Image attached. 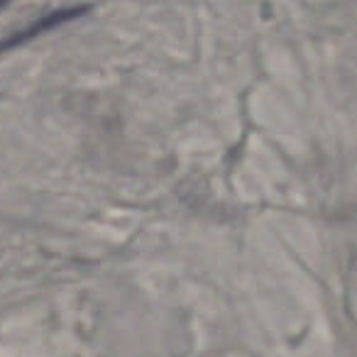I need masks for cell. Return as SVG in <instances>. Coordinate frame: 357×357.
<instances>
[{"label": "cell", "instance_id": "6da1fadb", "mask_svg": "<svg viewBox=\"0 0 357 357\" xmlns=\"http://www.w3.org/2000/svg\"><path fill=\"white\" fill-rule=\"evenodd\" d=\"M84 13H89V6L64 8V10H54V13H50V15H45V17H37V20L30 22L25 30H17V32H13V35L3 37V40H0V54H3V52L15 50V47L25 45V42L35 40V37H42L45 32L54 30V27L64 25V22L76 20V17H81Z\"/></svg>", "mask_w": 357, "mask_h": 357}, {"label": "cell", "instance_id": "7a4b0ae2", "mask_svg": "<svg viewBox=\"0 0 357 357\" xmlns=\"http://www.w3.org/2000/svg\"><path fill=\"white\" fill-rule=\"evenodd\" d=\"M8 3H10V0H0V10H3V8H6Z\"/></svg>", "mask_w": 357, "mask_h": 357}]
</instances>
